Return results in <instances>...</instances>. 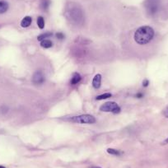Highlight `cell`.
Masks as SVG:
<instances>
[{
  "instance_id": "4",
  "label": "cell",
  "mask_w": 168,
  "mask_h": 168,
  "mask_svg": "<svg viewBox=\"0 0 168 168\" xmlns=\"http://www.w3.org/2000/svg\"><path fill=\"white\" fill-rule=\"evenodd\" d=\"M45 80V78L43 73H42L41 71H36V72L33 74L32 82L34 84H36V85L43 84Z\"/></svg>"
},
{
  "instance_id": "20",
  "label": "cell",
  "mask_w": 168,
  "mask_h": 168,
  "mask_svg": "<svg viewBox=\"0 0 168 168\" xmlns=\"http://www.w3.org/2000/svg\"><path fill=\"white\" fill-rule=\"evenodd\" d=\"M167 143H168V138L166 139V140H165V141L163 142V144H167Z\"/></svg>"
},
{
  "instance_id": "8",
  "label": "cell",
  "mask_w": 168,
  "mask_h": 168,
  "mask_svg": "<svg viewBox=\"0 0 168 168\" xmlns=\"http://www.w3.org/2000/svg\"><path fill=\"white\" fill-rule=\"evenodd\" d=\"M81 79H82L81 75H80L78 73H74L73 77H72V78H71L70 81L71 84H72V85H76V84L80 82Z\"/></svg>"
},
{
  "instance_id": "21",
  "label": "cell",
  "mask_w": 168,
  "mask_h": 168,
  "mask_svg": "<svg viewBox=\"0 0 168 168\" xmlns=\"http://www.w3.org/2000/svg\"><path fill=\"white\" fill-rule=\"evenodd\" d=\"M91 168H101V167H92Z\"/></svg>"
},
{
  "instance_id": "19",
  "label": "cell",
  "mask_w": 168,
  "mask_h": 168,
  "mask_svg": "<svg viewBox=\"0 0 168 168\" xmlns=\"http://www.w3.org/2000/svg\"><path fill=\"white\" fill-rule=\"evenodd\" d=\"M136 97H138V98L143 97V94L141 93V92H139V93H137V94H136Z\"/></svg>"
},
{
  "instance_id": "17",
  "label": "cell",
  "mask_w": 168,
  "mask_h": 168,
  "mask_svg": "<svg viewBox=\"0 0 168 168\" xmlns=\"http://www.w3.org/2000/svg\"><path fill=\"white\" fill-rule=\"evenodd\" d=\"M163 115H164V116H165V117L168 118V106L167 107V108L164 109V110H163Z\"/></svg>"
},
{
  "instance_id": "5",
  "label": "cell",
  "mask_w": 168,
  "mask_h": 168,
  "mask_svg": "<svg viewBox=\"0 0 168 168\" xmlns=\"http://www.w3.org/2000/svg\"><path fill=\"white\" fill-rule=\"evenodd\" d=\"M158 5H159L158 0H148L147 3V8L148 12H150L151 14H154L155 12H157Z\"/></svg>"
},
{
  "instance_id": "22",
  "label": "cell",
  "mask_w": 168,
  "mask_h": 168,
  "mask_svg": "<svg viewBox=\"0 0 168 168\" xmlns=\"http://www.w3.org/2000/svg\"><path fill=\"white\" fill-rule=\"evenodd\" d=\"M0 168H5L4 167H3V166H0Z\"/></svg>"
},
{
  "instance_id": "11",
  "label": "cell",
  "mask_w": 168,
  "mask_h": 168,
  "mask_svg": "<svg viewBox=\"0 0 168 168\" xmlns=\"http://www.w3.org/2000/svg\"><path fill=\"white\" fill-rule=\"evenodd\" d=\"M52 33L51 32H47V33H44V34H41V35H40L38 37H37V40H40V41H41V40H45L46 38H49L50 36H52Z\"/></svg>"
},
{
  "instance_id": "18",
  "label": "cell",
  "mask_w": 168,
  "mask_h": 168,
  "mask_svg": "<svg viewBox=\"0 0 168 168\" xmlns=\"http://www.w3.org/2000/svg\"><path fill=\"white\" fill-rule=\"evenodd\" d=\"M148 84H149V81H148L147 79H144L143 82V87H147Z\"/></svg>"
},
{
  "instance_id": "16",
  "label": "cell",
  "mask_w": 168,
  "mask_h": 168,
  "mask_svg": "<svg viewBox=\"0 0 168 168\" xmlns=\"http://www.w3.org/2000/svg\"><path fill=\"white\" fill-rule=\"evenodd\" d=\"M56 36H57V38H59L60 40H63V39L64 38V35L61 32L57 33V34H56Z\"/></svg>"
},
{
  "instance_id": "6",
  "label": "cell",
  "mask_w": 168,
  "mask_h": 168,
  "mask_svg": "<svg viewBox=\"0 0 168 168\" xmlns=\"http://www.w3.org/2000/svg\"><path fill=\"white\" fill-rule=\"evenodd\" d=\"M101 74H97L94 77L93 81H92V86L94 88H99L101 87Z\"/></svg>"
},
{
  "instance_id": "1",
  "label": "cell",
  "mask_w": 168,
  "mask_h": 168,
  "mask_svg": "<svg viewBox=\"0 0 168 168\" xmlns=\"http://www.w3.org/2000/svg\"><path fill=\"white\" fill-rule=\"evenodd\" d=\"M153 37H154V30L148 26L139 27L134 33V40L136 43L141 45L149 43Z\"/></svg>"
},
{
  "instance_id": "2",
  "label": "cell",
  "mask_w": 168,
  "mask_h": 168,
  "mask_svg": "<svg viewBox=\"0 0 168 168\" xmlns=\"http://www.w3.org/2000/svg\"><path fill=\"white\" fill-rule=\"evenodd\" d=\"M71 121L80 124H94L96 119L91 115H82L79 116H73L70 119Z\"/></svg>"
},
{
  "instance_id": "13",
  "label": "cell",
  "mask_w": 168,
  "mask_h": 168,
  "mask_svg": "<svg viewBox=\"0 0 168 168\" xmlns=\"http://www.w3.org/2000/svg\"><path fill=\"white\" fill-rule=\"evenodd\" d=\"M107 152L111 154V155H115V156H120L122 154V152L119 151V150H116V149H113V148H108L107 149Z\"/></svg>"
},
{
  "instance_id": "15",
  "label": "cell",
  "mask_w": 168,
  "mask_h": 168,
  "mask_svg": "<svg viewBox=\"0 0 168 168\" xmlns=\"http://www.w3.org/2000/svg\"><path fill=\"white\" fill-rule=\"evenodd\" d=\"M111 94L110 93H105V94H102V95H100L97 97V100H104V99H107V98L111 97Z\"/></svg>"
},
{
  "instance_id": "14",
  "label": "cell",
  "mask_w": 168,
  "mask_h": 168,
  "mask_svg": "<svg viewBox=\"0 0 168 168\" xmlns=\"http://www.w3.org/2000/svg\"><path fill=\"white\" fill-rule=\"evenodd\" d=\"M37 25L40 29H43L45 27V20L42 16H38L37 18Z\"/></svg>"
},
{
  "instance_id": "3",
  "label": "cell",
  "mask_w": 168,
  "mask_h": 168,
  "mask_svg": "<svg viewBox=\"0 0 168 168\" xmlns=\"http://www.w3.org/2000/svg\"><path fill=\"white\" fill-rule=\"evenodd\" d=\"M100 110L104 112H113L115 114H117L120 111V107L118 106V104L114 101H109L103 104L100 107Z\"/></svg>"
},
{
  "instance_id": "7",
  "label": "cell",
  "mask_w": 168,
  "mask_h": 168,
  "mask_svg": "<svg viewBox=\"0 0 168 168\" xmlns=\"http://www.w3.org/2000/svg\"><path fill=\"white\" fill-rule=\"evenodd\" d=\"M9 8V5L8 3V2H6L4 0H0V14L5 13L8 11Z\"/></svg>"
},
{
  "instance_id": "10",
  "label": "cell",
  "mask_w": 168,
  "mask_h": 168,
  "mask_svg": "<svg viewBox=\"0 0 168 168\" xmlns=\"http://www.w3.org/2000/svg\"><path fill=\"white\" fill-rule=\"evenodd\" d=\"M40 45H41V47H43L45 49H49L50 47H52L53 43H52L51 40L45 39V40H43L40 41Z\"/></svg>"
},
{
  "instance_id": "12",
  "label": "cell",
  "mask_w": 168,
  "mask_h": 168,
  "mask_svg": "<svg viewBox=\"0 0 168 168\" xmlns=\"http://www.w3.org/2000/svg\"><path fill=\"white\" fill-rule=\"evenodd\" d=\"M49 3H50L49 0H42L40 3V7L43 10H47L49 8Z\"/></svg>"
},
{
  "instance_id": "9",
  "label": "cell",
  "mask_w": 168,
  "mask_h": 168,
  "mask_svg": "<svg viewBox=\"0 0 168 168\" xmlns=\"http://www.w3.org/2000/svg\"><path fill=\"white\" fill-rule=\"evenodd\" d=\"M32 18L31 16H25L21 22V26L22 27H28L32 24Z\"/></svg>"
}]
</instances>
